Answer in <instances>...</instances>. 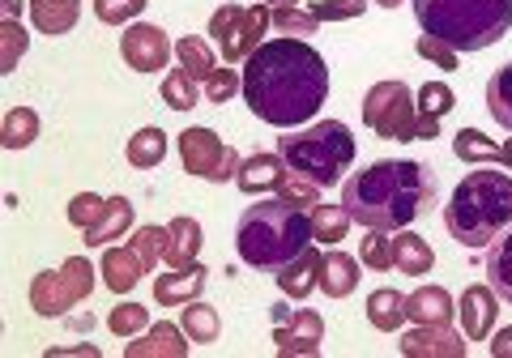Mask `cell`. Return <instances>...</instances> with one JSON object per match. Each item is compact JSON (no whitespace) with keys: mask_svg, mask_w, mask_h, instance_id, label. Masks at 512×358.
I'll list each match as a JSON object with an SVG mask.
<instances>
[{"mask_svg":"<svg viewBox=\"0 0 512 358\" xmlns=\"http://www.w3.org/2000/svg\"><path fill=\"white\" fill-rule=\"evenodd\" d=\"M244 99L256 120L274 128L308 124L329 99L325 56L303 39H269L244 60Z\"/></svg>","mask_w":512,"mask_h":358,"instance_id":"1","label":"cell"},{"mask_svg":"<svg viewBox=\"0 0 512 358\" xmlns=\"http://www.w3.org/2000/svg\"><path fill=\"white\" fill-rule=\"evenodd\" d=\"M346 231H350V214L342 205H325V201H320L312 209V239L316 243H329V248H333V243L346 239Z\"/></svg>","mask_w":512,"mask_h":358,"instance_id":"33","label":"cell"},{"mask_svg":"<svg viewBox=\"0 0 512 358\" xmlns=\"http://www.w3.org/2000/svg\"><path fill=\"white\" fill-rule=\"evenodd\" d=\"M397 350L406 358H461L466 354V341L448 329V324H419V329H410L397 341Z\"/></svg>","mask_w":512,"mask_h":358,"instance_id":"12","label":"cell"},{"mask_svg":"<svg viewBox=\"0 0 512 358\" xmlns=\"http://www.w3.org/2000/svg\"><path fill=\"white\" fill-rule=\"evenodd\" d=\"M406 307H410L414 324H448L457 316V303H453V295H448L444 286H419L406 299Z\"/></svg>","mask_w":512,"mask_h":358,"instance_id":"24","label":"cell"},{"mask_svg":"<svg viewBox=\"0 0 512 358\" xmlns=\"http://www.w3.org/2000/svg\"><path fill=\"white\" fill-rule=\"evenodd\" d=\"M0 5H5V18H9V22H18V13H22V0H0Z\"/></svg>","mask_w":512,"mask_h":358,"instance_id":"50","label":"cell"},{"mask_svg":"<svg viewBox=\"0 0 512 358\" xmlns=\"http://www.w3.org/2000/svg\"><path fill=\"white\" fill-rule=\"evenodd\" d=\"M269 22H274V9L269 5H248V9L222 5L210 18V35L218 43L222 60H231V64L248 60L256 47H261V39L269 35Z\"/></svg>","mask_w":512,"mask_h":358,"instance_id":"8","label":"cell"},{"mask_svg":"<svg viewBox=\"0 0 512 358\" xmlns=\"http://www.w3.org/2000/svg\"><path fill=\"white\" fill-rule=\"evenodd\" d=\"M278 154L286 167L308 175L312 184L333 188L342 184V175L355 162V137H350V128L342 120H320L312 128H303V133L278 137Z\"/></svg>","mask_w":512,"mask_h":358,"instance_id":"6","label":"cell"},{"mask_svg":"<svg viewBox=\"0 0 512 358\" xmlns=\"http://www.w3.org/2000/svg\"><path fill=\"white\" fill-rule=\"evenodd\" d=\"M274 192H278V201L295 205V209H308V214L320 205V184H312L308 175H299V171H291V167H286V175L278 179Z\"/></svg>","mask_w":512,"mask_h":358,"instance_id":"35","label":"cell"},{"mask_svg":"<svg viewBox=\"0 0 512 358\" xmlns=\"http://www.w3.org/2000/svg\"><path fill=\"white\" fill-rule=\"evenodd\" d=\"M128 248L154 269L158 260H163V248H167V226H137V235L128 239Z\"/></svg>","mask_w":512,"mask_h":358,"instance_id":"44","label":"cell"},{"mask_svg":"<svg viewBox=\"0 0 512 358\" xmlns=\"http://www.w3.org/2000/svg\"><path fill=\"white\" fill-rule=\"evenodd\" d=\"M128 226H133V205H128V197H107L103 218L86 231V248H107V243L120 239Z\"/></svg>","mask_w":512,"mask_h":358,"instance_id":"26","label":"cell"},{"mask_svg":"<svg viewBox=\"0 0 512 358\" xmlns=\"http://www.w3.org/2000/svg\"><path fill=\"white\" fill-rule=\"evenodd\" d=\"M184 333H188V341H201V346H210V341H218V333H222V320H218V312L210 303H201V299H192V303H184Z\"/></svg>","mask_w":512,"mask_h":358,"instance_id":"31","label":"cell"},{"mask_svg":"<svg viewBox=\"0 0 512 358\" xmlns=\"http://www.w3.org/2000/svg\"><path fill=\"white\" fill-rule=\"evenodd\" d=\"M175 56H180V69H184L188 77H197V81H205V77H210V73L218 69L214 47L205 43V39H197V35L175 39Z\"/></svg>","mask_w":512,"mask_h":358,"instance_id":"29","label":"cell"},{"mask_svg":"<svg viewBox=\"0 0 512 358\" xmlns=\"http://www.w3.org/2000/svg\"><path fill=\"white\" fill-rule=\"evenodd\" d=\"M423 35L453 52H483L512 30V0H410Z\"/></svg>","mask_w":512,"mask_h":358,"instance_id":"5","label":"cell"},{"mask_svg":"<svg viewBox=\"0 0 512 358\" xmlns=\"http://www.w3.org/2000/svg\"><path fill=\"white\" fill-rule=\"evenodd\" d=\"M163 99H167V107H175V111L197 107V103H201V81L188 77L184 69H171V73L163 77Z\"/></svg>","mask_w":512,"mask_h":358,"instance_id":"37","label":"cell"},{"mask_svg":"<svg viewBox=\"0 0 512 358\" xmlns=\"http://www.w3.org/2000/svg\"><path fill=\"white\" fill-rule=\"evenodd\" d=\"M453 154L461 162H495V167H500V158H504L500 145H495L491 137H483L478 128H461V133L453 137Z\"/></svg>","mask_w":512,"mask_h":358,"instance_id":"34","label":"cell"},{"mask_svg":"<svg viewBox=\"0 0 512 358\" xmlns=\"http://www.w3.org/2000/svg\"><path fill=\"white\" fill-rule=\"evenodd\" d=\"M60 354H99L94 346H69V350H52V358H60Z\"/></svg>","mask_w":512,"mask_h":358,"instance_id":"51","label":"cell"},{"mask_svg":"<svg viewBox=\"0 0 512 358\" xmlns=\"http://www.w3.org/2000/svg\"><path fill=\"white\" fill-rule=\"evenodd\" d=\"M440 201L436 175L414 158H380L342 179V209L367 231H406Z\"/></svg>","mask_w":512,"mask_h":358,"instance_id":"2","label":"cell"},{"mask_svg":"<svg viewBox=\"0 0 512 358\" xmlns=\"http://www.w3.org/2000/svg\"><path fill=\"white\" fill-rule=\"evenodd\" d=\"M316 18L308 9H299V5H291V9H274V22H269V30L274 35H286V39H295V35H316Z\"/></svg>","mask_w":512,"mask_h":358,"instance_id":"41","label":"cell"},{"mask_svg":"<svg viewBox=\"0 0 512 358\" xmlns=\"http://www.w3.org/2000/svg\"><path fill=\"white\" fill-rule=\"evenodd\" d=\"M491 354H495V358H512V324L491 341Z\"/></svg>","mask_w":512,"mask_h":358,"instance_id":"49","label":"cell"},{"mask_svg":"<svg viewBox=\"0 0 512 358\" xmlns=\"http://www.w3.org/2000/svg\"><path fill=\"white\" fill-rule=\"evenodd\" d=\"M124 158L133 162L137 171H150V167H158V162L167 158V133H163V128H141L137 137H128V145H124Z\"/></svg>","mask_w":512,"mask_h":358,"instance_id":"28","label":"cell"},{"mask_svg":"<svg viewBox=\"0 0 512 358\" xmlns=\"http://www.w3.org/2000/svg\"><path fill=\"white\" fill-rule=\"evenodd\" d=\"M35 137H39L35 107H13L5 116V124H0V145H5V150H26Z\"/></svg>","mask_w":512,"mask_h":358,"instance_id":"30","label":"cell"},{"mask_svg":"<svg viewBox=\"0 0 512 358\" xmlns=\"http://www.w3.org/2000/svg\"><path fill=\"white\" fill-rule=\"evenodd\" d=\"M444 226L461 248L495 243L512 226V175L495 171V162L483 171H470L444 205Z\"/></svg>","mask_w":512,"mask_h":358,"instance_id":"3","label":"cell"},{"mask_svg":"<svg viewBox=\"0 0 512 358\" xmlns=\"http://www.w3.org/2000/svg\"><path fill=\"white\" fill-rule=\"evenodd\" d=\"M487 111H491L495 124L512 133V64H504V69L491 73V81H487Z\"/></svg>","mask_w":512,"mask_h":358,"instance_id":"32","label":"cell"},{"mask_svg":"<svg viewBox=\"0 0 512 358\" xmlns=\"http://www.w3.org/2000/svg\"><path fill=\"white\" fill-rule=\"evenodd\" d=\"M500 150H504V158H500V167H508V171H512V137H508V141L500 145Z\"/></svg>","mask_w":512,"mask_h":358,"instance_id":"52","label":"cell"},{"mask_svg":"<svg viewBox=\"0 0 512 358\" xmlns=\"http://www.w3.org/2000/svg\"><path fill=\"white\" fill-rule=\"evenodd\" d=\"M363 124L384 141H419V94L406 81H376L363 99Z\"/></svg>","mask_w":512,"mask_h":358,"instance_id":"7","label":"cell"},{"mask_svg":"<svg viewBox=\"0 0 512 358\" xmlns=\"http://www.w3.org/2000/svg\"><path fill=\"white\" fill-rule=\"evenodd\" d=\"M205 290V269L192 260V265H180V269H167L154 278V299L163 307H184L192 299H201Z\"/></svg>","mask_w":512,"mask_h":358,"instance_id":"15","label":"cell"},{"mask_svg":"<svg viewBox=\"0 0 512 358\" xmlns=\"http://www.w3.org/2000/svg\"><path fill=\"white\" fill-rule=\"evenodd\" d=\"M82 18V0H30V22L39 35H69Z\"/></svg>","mask_w":512,"mask_h":358,"instance_id":"21","label":"cell"},{"mask_svg":"<svg viewBox=\"0 0 512 358\" xmlns=\"http://www.w3.org/2000/svg\"><path fill=\"white\" fill-rule=\"evenodd\" d=\"M461 312V329H466L470 341H483L495 329V316H500V295L491 286H470L457 303Z\"/></svg>","mask_w":512,"mask_h":358,"instance_id":"14","label":"cell"},{"mask_svg":"<svg viewBox=\"0 0 512 358\" xmlns=\"http://www.w3.org/2000/svg\"><path fill=\"white\" fill-rule=\"evenodd\" d=\"M359 260L350 256V252H325V260H320V290H325L329 299H346V295H355V286H359Z\"/></svg>","mask_w":512,"mask_h":358,"instance_id":"19","label":"cell"},{"mask_svg":"<svg viewBox=\"0 0 512 358\" xmlns=\"http://www.w3.org/2000/svg\"><path fill=\"white\" fill-rule=\"evenodd\" d=\"M457 107V94L444 86V81H427L419 86V116H431V120H444L448 111Z\"/></svg>","mask_w":512,"mask_h":358,"instance_id":"42","label":"cell"},{"mask_svg":"<svg viewBox=\"0 0 512 358\" xmlns=\"http://www.w3.org/2000/svg\"><path fill=\"white\" fill-rule=\"evenodd\" d=\"M312 18L325 26V22H350V18H363L367 13V0H316L308 5Z\"/></svg>","mask_w":512,"mask_h":358,"instance_id":"45","label":"cell"},{"mask_svg":"<svg viewBox=\"0 0 512 358\" xmlns=\"http://www.w3.org/2000/svg\"><path fill=\"white\" fill-rule=\"evenodd\" d=\"M180 158H184V171L197 175V179H210V184H231L239 175V150L222 145V137L214 128H184L180 133Z\"/></svg>","mask_w":512,"mask_h":358,"instance_id":"9","label":"cell"},{"mask_svg":"<svg viewBox=\"0 0 512 358\" xmlns=\"http://www.w3.org/2000/svg\"><path fill=\"white\" fill-rule=\"evenodd\" d=\"M380 9H397V5H406V0H376Z\"/></svg>","mask_w":512,"mask_h":358,"instance_id":"54","label":"cell"},{"mask_svg":"<svg viewBox=\"0 0 512 358\" xmlns=\"http://www.w3.org/2000/svg\"><path fill=\"white\" fill-rule=\"evenodd\" d=\"M406 320H410L406 295H397V290H372V295H367V324H372V329L397 333Z\"/></svg>","mask_w":512,"mask_h":358,"instance_id":"25","label":"cell"},{"mask_svg":"<svg viewBox=\"0 0 512 358\" xmlns=\"http://www.w3.org/2000/svg\"><path fill=\"white\" fill-rule=\"evenodd\" d=\"M94 269L86 256H69L60 265V278H64V286H69V295H73V303H82V299H90V290H94Z\"/></svg>","mask_w":512,"mask_h":358,"instance_id":"38","label":"cell"},{"mask_svg":"<svg viewBox=\"0 0 512 358\" xmlns=\"http://www.w3.org/2000/svg\"><path fill=\"white\" fill-rule=\"evenodd\" d=\"M26 43H30V35L18 26V22H9L5 18V26H0V73H13L18 69V60H22V52H26Z\"/></svg>","mask_w":512,"mask_h":358,"instance_id":"43","label":"cell"},{"mask_svg":"<svg viewBox=\"0 0 512 358\" xmlns=\"http://www.w3.org/2000/svg\"><path fill=\"white\" fill-rule=\"evenodd\" d=\"M120 56H124L128 69L158 73V69H167V60H171V39L150 22H133L120 35Z\"/></svg>","mask_w":512,"mask_h":358,"instance_id":"11","label":"cell"},{"mask_svg":"<svg viewBox=\"0 0 512 358\" xmlns=\"http://www.w3.org/2000/svg\"><path fill=\"white\" fill-rule=\"evenodd\" d=\"M197 256H201V222L197 218H171L163 265L167 269H180V265H192Z\"/></svg>","mask_w":512,"mask_h":358,"instance_id":"22","label":"cell"},{"mask_svg":"<svg viewBox=\"0 0 512 358\" xmlns=\"http://www.w3.org/2000/svg\"><path fill=\"white\" fill-rule=\"evenodd\" d=\"M414 52H419L423 60H431L436 69H444V73H453V69H457V52H453L448 43H440L436 35H423L419 43H414Z\"/></svg>","mask_w":512,"mask_h":358,"instance_id":"48","label":"cell"},{"mask_svg":"<svg viewBox=\"0 0 512 358\" xmlns=\"http://www.w3.org/2000/svg\"><path fill=\"white\" fill-rule=\"evenodd\" d=\"M30 307H35L39 316H47V320H56V316H64L73 307V295H69V286H64V278H60V269L35 273V282H30Z\"/></svg>","mask_w":512,"mask_h":358,"instance_id":"23","label":"cell"},{"mask_svg":"<svg viewBox=\"0 0 512 358\" xmlns=\"http://www.w3.org/2000/svg\"><path fill=\"white\" fill-rule=\"evenodd\" d=\"M312 239V214L308 209H295L286 201H265V205H248L239 214L235 226V252L244 265L278 273L291 260L308 248Z\"/></svg>","mask_w":512,"mask_h":358,"instance_id":"4","label":"cell"},{"mask_svg":"<svg viewBox=\"0 0 512 358\" xmlns=\"http://www.w3.org/2000/svg\"><path fill=\"white\" fill-rule=\"evenodd\" d=\"M274 346L278 354L295 358V354H320V337H325V320L308 307H291V303H274Z\"/></svg>","mask_w":512,"mask_h":358,"instance_id":"10","label":"cell"},{"mask_svg":"<svg viewBox=\"0 0 512 358\" xmlns=\"http://www.w3.org/2000/svg\"><path fill=\"white\" fill-rule=\"evenodd\" d=\"M320 260H325V252H316V248H303L291 265L278 269L274 278H278V290L286 299H308L312 290H320Z\"/></svg>","mask_w":512,"mask_h":358,"instance_id":"17","label":"cell"},{"mask_svg":"<svg viewBox=\"0 0 512 358\" xmlns=\"http://www.w3.org/2000/svg\"><path fill=\"white\" fill-rule=\"evenodd\" d=\"M201 86H205V103H231L239 94V86H244V77H239L235 69H214Z\"/></svg>","mask_w":512,"mask_h":358,"instance_id":"47","label":"cell"},{"mask_svg":"<svg viewBox=\"0 0 512 358\" xmlns=\"http://www.w3.org/2000/svg\"><path fill=\"white\" fill-rule=\"evenodd\" d=\"M107 329L116 333V337H137V333H146V329H150V307H141V303H133V299L116 303V307L107 312Z\"/></svg>","mask_w":512,"mask_h":358,"instance_id":"36","label":"cell"},{"mask_svg":"<svg viewBox=\"0 0 512 358\" xmlns=\"http://www.w3.org/2000/svg\"><path fill=\"white\" fill-rule=\"evenodd\" d=\"M99 273H103V286H107V290H116V295H128V290H133V286L150 273V265L124 243V248H103Z\"/></svg>","mask_w":512,"mask_h":358,"instance_id":"16","label":"cell"},{"mask_svg":"<svg viewBox=\"0 0 512 358\" xmlns=\"http://www.w3.org/2000/svg\"><path fill=\"white\" fill-rule=\"evenodd\" d=\"M359 260L367 269H376V273L393 269V235L389 231H367L363 243H359Z\"/></svg>","mask_w":512,"mask_h":358,"instance_id":"39","label":"cell"},{"mask_svg":"<svg viewBox=\"0 0 512 358\" xmlns=\"http://www.w3.org/2000/svg\"><path fill=\"white\" fill-rule=\"evenodd\" d=\"M103 209H107V201L99 197V192H77V197L69 201V222L77 226V231H90V226L103 218Z\"/></svg>","mask_w":512,"mask_h":358,"instance_id":"46","label":"cell"},{"mask_svg":"<svg viewBox=\"0 0 512 358\" xmlns=\"http://www.w3.org/2000/svg\"><path fill=\"white\" fill-rule=\"evenodd\" d=\"M188 333H184V324H150L146 333H137L133 341L124 346V358H184L188 354Z\"/></svg>","mask_w":512,"mask_h":358,"instance_id":"13","label":"cell"},{"mask_svg":"<svg viewBox=\"0 0 512 358\" xmlns=\"http://www.w3.org/2000/svg\"><path fill=\"white\" fill-rule=\"evenodd\" d=\"M487 282L504 303H512V226L491 243L487 252Z\"/></svg>","mask_w":512,"mask_h":358,"instance_id":"27","label":"cell"},{"mask_svg":"<svg viewBox=\"0 0 512 358\" xmlns=\"http://www.w3.org/2000/svg\"><path fill=\"white\" fill-rule=\"evenodd\" d=\"M282 175H286L282 154H252V158H244V167H239L235 184H239L244 197H261V192H274L278 188Z\"/></svg>","mask_w":512,"mask_h":358,"instance_id":"18","label":"cell"},{"mask_svg":"<svg viewBox=\"0 0 512 358\" xmlns=\"http://www.w3.org/2000/svg\"><path fill=\"white\" fill-rule=\"evenodd\" d=\"M150 0H94V18L103 26H133Z\"/></svg>","mask_w":512,"mask_h":358,"instance_id":"40","label":"cell"},{"mask_svg":"<svg viewBox=\"0 0 512 358\" xmlns=\"http://www.w3.org/2000/svg\"><path fill=\"white\" fill-rule=\"evenodd\" d=\"M393 269L397 273H410V278H423V273L436 269V252L423 235H414L410 226L393 235Z\"/></svg>","mask_w":512,"mask_h":358,"instance_id":"20","label":"cell"},{"mask_svg":"<svg viewBox=\"0 0 512 358\" xmlns=\"http://www.w3.org/2000/svg\"><path fill=\"white\" fill-rule=\"evenodd\" d=\"M265 5H269V9H274V5H278V9H291V5H299V0H265Z\"/></svg>","mask_w":512,"mask_h":358,"instance_id":"53","label":"cell"}]
</instances>
